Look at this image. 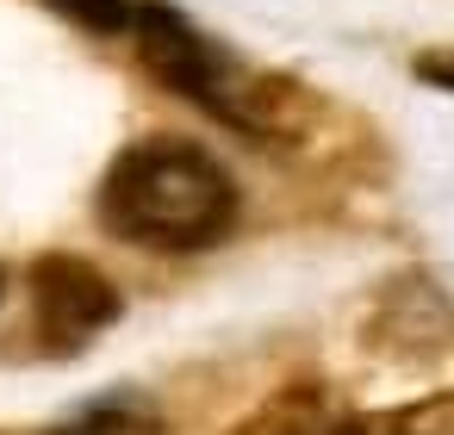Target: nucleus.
<instances>
[{
  "label": "nucleus",
  "instance_id": "39448f33",
  "mask_svg": "<svg viewBox=\"0 0 454 435\" xmlns=\"http://www.w3.org/2000/svg\"><path fill=\"white\" fill-rule=\"evenodd\" d=\"M51 435H162V416L137 392H106V398L82 404L69 423H57Z\"/></svg>",
  "mask_w": 454,
  "mask_h": 435
},
{
  "label": "nucleus",
  "instance_id": "6e6552de",
  "mask_svg": "<svg viewBox=\"0 0 454 435\" xmlns=\"http://www.w3.org/2000/svg\"><path fill=\"white\" fill-rule=\"evenodd\" d=\"M417 75L454 94V50H435V57H423V63H417Z\"/></svg>",
  "mask_w": 454,
  "mask_h": 435
},
{
  "label": "nucleus",
  "instance_id": "423d86ee",
  "mask_svg": "<svg viewBox=\"0 0 454 435\" xmlns=\"http://www.w3.org/2000/svg\"><path fill=\"white\" fill-rule=\"evenodd\" d=\"M348 435H454V392H429L392 410H367L348 423Z\"/></svg>",
  "mask_w": 454,
  "mask_h": 435
},
{
  "label": "nucleus",
  "instance_id": "f03ea898",
  "mask_svg": "<svg viewBox=\"0 0 454 435\" xmlns=\"http://www.w3.org/2000/svg\"><path fill=\"white\" fill-rule=\"evenodd\" d=\"M131 38H137L144 69L162 88L187 94L200 113L224 119L231 131H249V137H293L299 131L305 100L280 75L243 69L224 44L193 32V19H181L175 7H162V0H144V7L131 13Z\"/></svg>",
  "mask_w": 454,
  "mask_h": 435
},
{
  "label": "nucleus",
  "instance_id": "7ed1b4c3",
  "mask_svg": "<svg viewBox=\"0 0 454 435\" xmlns=\"http://www.w3.org/2000/svg\"><path fill=\"white\" fill-rule=\"evenodd\" d=\"M32 317L44 348L75 354L119 317V286L82 255H44L32 268Z\"/></svg>",
  "mask_w": 454,
  "mask_h": 435
},
{
  "label": "nucleus",
  "instance_id": "f257e3e1",
  "mask_svg": "<svg viewBox=\"0 0 454 435\" xmlns=\"http://www.w3.org/2000/svg\"><path fill=\"white\" fill-rule=\"evenodd\" d=\"M100 224L137 249L193 255L237 224V181L187 137H144L100 181Z\"/></svg>",
  "mask_w": 454,
  "mask_h": 435
},
{
  "label": "nucleus",
  "instance_id": "0eeeda50",
  "mask_svg": "<svg viewBox=\"0 0 454 435\" xmlns=\"http://www.w3.org/2000/svg\"><path fill=\"white\" fill-rule=\"evenodd\" d=\"M51 7H57L63 19L88 26V32H125L131 13H137V0H51Z\"/></svg>",
  "mask_w": 454,
  "mask_h": 435
},
{
  "label": "nucleus",
  "instance_id": "20e7f679",
  "mask_svg": "<svg viewBox=\"0 0 454 435\" xmlns=\"http://www.w3.org/2000/svg\"><path fill=\"white\" fill-rule=\"evenodd\" d=\"M355 410L317 385V379H299V385H280L274 398H262L249 416H237L224 435H348Z\"/></svg>",
  "mask_w": 454,
  "mask_h": 435
}]
</instances>
